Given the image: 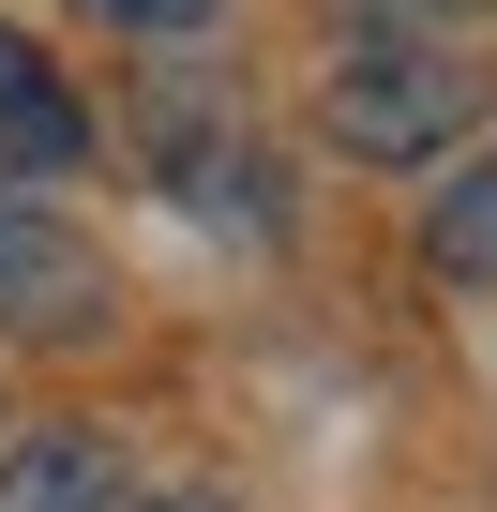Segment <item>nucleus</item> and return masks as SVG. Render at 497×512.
<instances>
[{"label":"nucleus","instance_id":"f257e3e1","mask_svg":"<svg viewBox=\"0 0 497 512\" xmlns=\"http://www.w3.org/2000/svg\"><path fill=\"white\" fill-rule=\"evenodd\" d=\"M467 106H482V76H467L452 31H362V46L317 76V136H332L347 166H437V151L467 136Z\"/></svg>","mask_w":497,"mask_h":512},{"label":"nucleus","instance_id":"f03ea898","mask_svg":"<svg viewBox=\"0 0 497 512\" xmlns=\"http://www.w3.org/2000/svg\"><path fill=\"white\" fill-rule=\"evenodd\" d=\"M106 317H121L106 256L61 226V196H46V181H16V166H0V332L76 347V332H106Z\"/></svg>","mask_w":497,"mask_h":512},{"label":"nucleus","instance_id":"7ed1b4c3","mask_svg":"<svg viewBox=\"0 0 497 512\" xmlns=\"http://www.w3.org/2000/svg\"><path fill=\"white\" fill-rule=\"evenodd\" d=\"M136 151H151V181H166V196H196V211L257 196V151H241L226 76H136Z\"/></svg>","mask_w":497,"mask_h":512},{"label":"nucleus","instance_id":"20e7f679","mask_svg":"<svg viewBox=\"0 0 497 512\" xmlns=\"http://www.w3.org/2000/svg\"><path fill=\"white\" fill-rule=\"evenodd\" d=\"M0 166L16 181H76L91 166V106L61 91V61L31 31H0Z\"/></svg>","mask_w":497,"mask_h":512},{"label":"nucleus","instance_id":"39448f33","mask_svg":"<svg viewBox=\"0 0 497 512\" xmlns=\"http://www.w3.org/2000/svg\"><path fill=\"white\" fill-rule=\"evenodd\" d=\"M0 512H136V497H121V437H106V422H31V437H0Z\"/></svg>","mask_w":497,"mask_h":512},{"label":"nucleus","instance_id":"423d86ee","mask_svg":"<svg viewBox=\"0 0 497 512\" xmlns=\"http://www.w3.org/2000/svg\"><path fill=\"white\" fill-rule=\"evenodd\" d=\"M422 256H437L452 287H497V136H482V151L422 196Z\"/></svg>","mask_w":497,"mask_h":512},{"label":"nucleus","instance_id":"0eeeda50","mask_svg":"<svg viewBox=\"0 0 497 512\" xmlns=\"http://www.w3.org/2000/svg\"><path fill=\"white\" fill-rule=\"evenodd\" d=\"M76 16H106V31H136V46H166V31H211L226 0H76Z\"/></svg>","mask_w":497,"mask_h":512},{"label":"nucleus","instance_id":"6e6552de","mask_svg":"<svg viewBox=\"0 0 497 512\" xmlns=\"http://www.w3.org/2000/svg\"><path fill=\"white\" fill-rule=\"evenodd\" d=\"M136 512H226V497H211V482H181V497H136Z\"/></svg>","mask_w":497,"mask_h":512}]
</instances>
